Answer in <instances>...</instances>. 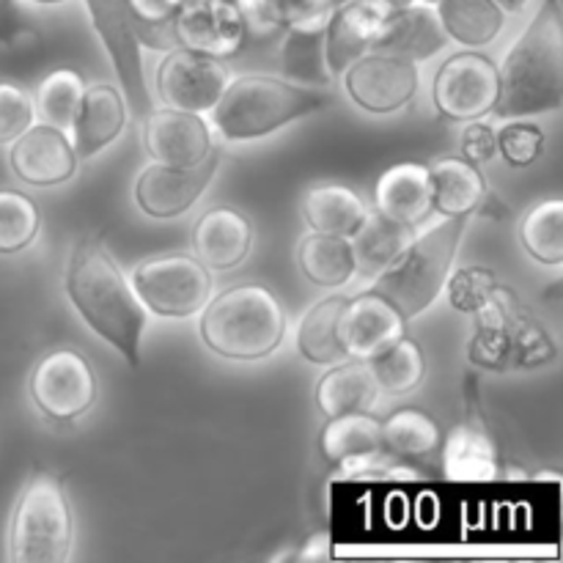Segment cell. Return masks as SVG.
I'll use <instances>...</instances> for the list:
<instances>
[{"label":"cell","instance_id":"cell-16","mask_svg":"<svg viewBox=\"0 0 563 563\" xmlns=\"http://www.w3.org/2000/svg\"><path fill=\"white\" fill-rule=\"evenodd\" d=\"M407 333V319L377 291L366 289L346 297L339 319V339L346 357L372 361L379 352L394 346Z\"/></svg>","mask_w":563,"mask_h":563},{"label":"cell","instance_id":"cell-40","mask_svg":"<svg viewBox=\"0 0 563 563\" xmlns=\"http://www.w3.org/2000/svg\"><path fill=\"white\" fill-rule=\"evenodd\" d=\"M498 275L487 267H462L449 275L443 289L449 291V302L460 313H476L478 308L487 306L493 291L498 289Z\"/></svg>","mask_w":563,"mask_h":563},{"label":"cell","instance_id":"cell-24","mask_svg":"<svg viewBox=\"0 0 563 563\" xmlns=\"http://www.w3.org/2000/svg\"><path fill=\"white\" fill-rule=\"evenodd\" d=\"M374 207L379 214L399 223L418 225L432 209V176L423 163H396L379 176L374 187Z\"/></svg>","mask_w":563,"mask_h":563},{"label":"cell","instance_id":"cell-13","mask_svg":"<svg viewBox=\"0 0 563 563\" xmlns=\"http://www.w3.org/2000/svg\"><path fill=\"white\" fill-rule=\"evenodd\" d=\"M471 341H467V361L484 372H511L517 368V341L526 319L531 317L520 302L515 289L498 284L487 306L478 308Z\"/></svg>","mask_w":563,"mask_h":563},{"label":"cell","instance_id":"cell-41","mask_svg":"<svg viewBox=\"0 0 563 563\" xmlns=\"http://www.w3.org/2000/svg\"><path fill=\"white\" fill-rule=\"evenodd\" d=\"M247 38L269 42L286 31V0H234Z\"/></svg>","mask_w":563,"mask_h":563},{"label":"cell","instance_id":"cell-37","mask_svg":"<svg viewBox=\"0 0 563 563\" xmlns=\"http://www.w3.org/2000/svg\"><path fill=\"white\" fill-rule=\"evenodd\" d=\"M86 82L75 69H55L38 82L36 99H33V113L38 115L42 124L69 130L75 121L77 108H80Z\"/></svg>","mask_w":563,"mask_h":563},{"label":"cell","instance_id":"cell-22","mask_svg":"<svg viewBox=\"0 0 563 563\" xmlns=\"http://www.w3.org/2000/svg\"><path fill=\"white\" fill-rule=\"evenodd\" d=\"M253 247V225L231 207H212L192 231V251L207 269H234Z\"/></svg>","mask_w":563,"mask_h":563},{"label":"cell","instance_id":"cell-25","mask_svg":"<svg viewBox=\"0 0 563 563\" xmlns=\"http://www.w3.org/2000/svg\"><path fill=\"white\" fill-rule=\"evenodd\" d=\"M432 176V209L443 218L473 214L487 198L482 168L465 157H438L429 163Z\"/></svg>","mask_w":563,"mask_h":563},{"label":"cell","instance_id":"cell-51","mask_svg":"<svg viewBox=\"0 0 563 563\" xmlns=\"http://www.w3.org/2000/svg\"><path fill=\"white\" fill-rule=\"evenodd\" d=\"M31 3H38V5H55V3H66V0H31Z\"/></svg>","mask_w":563,"mask_h":563},{"label":"cell","instance_id":"cell-43","mask_svg":"<svg viewBox=\"0 0 563 563\" xmlns=\"http://www.w3.org/2000/svg\"><path fill=\"white\" fill-rule=\"evenodd\" d=\"M33 99L22 86L11 80H0V146L20 137L33 124Z\"/></svg>","mask_w":563,"mask_h":563},{"label":"cell","instance_id":"cell-2","mask_svg":"<svg viewBox=\"0 0 563 563\" xmlns=\"http://www.w3.org/2000/svg\"><path fill=\"white\" fill-rule=\"evenodd\" d=\"M500 121L559 110L563 102V20L559 0H544L498 66Z\"/></svg>","mask_w":563,"mask_h":563},{"label":"cell","instance_id":"cell-30","mask_svg":"<svg viewBox=\"0 0 563 563\" xmlns=\"http://www.w3.org/2000/svg\"><path fill=\"white\" fill-rule=\"evenodd\" d=\"M412 236H416V225L399 223V220H390L379 212H368V218L363 220V225L350 240L357 258V269L363 275H379L410 245Z\"/></svg>","mask_w":563,"mask_h":563},{"label":"cell","instance_id":"cell-18","mask_svg":"<svg viewBox=\"0 0 563 563\" xmlns=\"http://www.w3.org/2000/svg\"><path fill=\"white\" fill-rule=\"evenodd\" d=\"M143 148L154 163L192 168L212 154V130L201 113L148 110L143 115Z\"/></svg>","mask_w":563,"mask_h":563},{"label":"cell","instance_id":"cell-11","mask_svg":"<svg viewBox=\"0 0 563 563\" xmlns=\"http://www.w3.org/2000/svg\"><path fill=\"white\" fill-rule=\"evenodd\" d=\"M86 9L99 42L108 49L115 77L124 88V102L143 121V115L152 110V99H148L146 77H143L141 42H137L130 3L126 0H86Z\"/></svg>","mask_w":563,"mask_h":563},{"label":"cell","instance_id":"cell-1","mask_svg":"<svg viewBox=\"0 0 563 563\" xmlns=\"http://www.w3.org/2000/svg\"><path fill=\"white\" fill-rule=\"evenodd\" d=\"M66 295L88 328L108 341L130 368L141 366L146 306L97 234H86L71 247Z\"/></svg>","mask_w":563,"mask_h":563},{"label":"cell","instance_id":"cell-38","mask_svg":"<svg viewBox=\"0 0 563 563\" xmlns=\"http://www.w3.org/2000/svg\"><path fill=\"white\" fill-rule=\"evenodd\" d=\"M42 229V214L33 198L16 190H0V256L25 251Z\"/></svg>","mask_w":563,"mask_h":563},{"label":"cell","instance_id":"cell-20","mask_svg":"<svg viewBox=\"0 0 563 563\" xmlns=\"http://www.w3.org/2000/svg\"><path fill=\"white\" fill-rule=\"evenodd\" d=\"M126 102L121 91L110 82H93L82 91L80 108H77L75 121H71V146H75L77 159H91L93 154L102 152L104 146L115 141L124 132Z\"/></svg>","mask_w":563,"mask_h":563},{"label":"cell","instance_id":"cell-31","mask_svg":"<svg viewBox=\"0 0 563 563\" xmlns=\"http://www.w3.org/2000/svg\"><path fill=\"white\" fill-rule=\"evenodd\" d=\"M280 71H284L280 77L300 82V86H328L333 77H330L328 58H324V27H286L284 44H280Z\"/></svg>","mask_w":563,"mask_h":563},{"label":"cell","instance_id":"cell-42","mask_svg":"<svg viewBox=\"0 0 563 563\" xmlns=\"http://www.w3.org/2000/svg\"><path fill=\"white\" fill-rule=\"evenodd\" d=\"M495 141H498V152L511 168H528V165L539 163L544 154V132L533 124H506L504 130L495 132Z\"/></svg>","mask_w":563,"mask_h":563},{"label":"cell","instance_id":"cell-29","mask_svg":"<svg viewBox=\"0 0 563 563\" xmlns=\"http://www.w3.org/2000/svg\"><path fill=\"white\" fill-rule=\"evenodd\" d=\"M297 264H300L302 275L322 289H339V286L350 284L357 273L352 242L346 236L317 234V231L297 245Z\"/></svg>","mask_w":563,"mask_h":563},{"label":"cell","instance_id":"cell-12","mask_svg":"<svg viewBox=\"0 0 563 563\" xmlns=\"http://www.w3.org/2000/svg\"><path fill=\"white\" fill-rule=\"evenodd\" d=\"M344 88L368 113L401 110L418 91V64L388 49H368L346 66Z\"/></svg>","mask_w":563,"mask_h":563},{"label":"cell","instance_id":"cell-49","mask_svg":"<svg viewBox=\"0 0 563 563\" xmlns=\"http://www.w3.org/2000/svg\"><path fill=\"white\" fill-rule=\"evenodd\" d=\"M385 5H388L390 11L394 9H401V5H410V3H416V0H383Z\"/></svg>","mask_w":563,"mask_h":563},{"label":"cell","instance_id":"cell-21","mask_svg":"<svg viewBox=\"0 0 563 563\" xmlns=\"http://www.w3.org/2000/svg\"><path fill=\"white\" fill-rule=\"evenodd\" d=\"M443 473L451 482H493L500 473L498 449L487 432L478 407H467V418L449 432L443 443Z\"/></svg>","mask_w":563,"mask_h":563},{"label":"cell","instance_id":"cell-35","mask_svg":"<svg viewBox=\"0 0 563 563\" xmlns=\"http://www.w3.org/2000/svg\"><path fill=\"white\" fill-rule=\"evenodd\" d=\"M368 366H372L379 388L396 396L412 394L427 377V357H423L421 344L407 333L394 346L372 357Z\"/></svg>","mask_w":563,"mask_h":563},{"label":"cell","instance_id":"cell-52","mask_svg":"<svg viewBox=\"0 0 563 563\" xmlns=\"http://www.w3.org/2000/svg\"><path fill=\"white\" fill-rule=\"evenodd\" d=\"M421 3H429V5H434V3H438V0H421Z\"/></svg>","mask_w":563,"mask_h":563},{"label":"cell","instance_id":"cell-46","mask_svg":"<svg viewBox=\"0 0 563 563\" xmlns=\"http://www.w3.org/2000/svg\"><path fill=\"white\" fill-rule=\"evenodd\" d=\"M27 31L16 0H0V44H14Z\"/></svg>","mask_w":563,"mask_h":563},{"label":"cell","instance_id":"cell-6","mask_svg":"<svg viewBox=\"0 0 563 563\" xmlns=\"http://www.w3.org/2000/svg\"><path fill=\"white\" fill-rule=\"evenodd\" d=\"M75 542V511L64 478L33 473L9 526L11 563H64Z\"/></svg>","mask_w":563,"mask_h":563},{"label":"cell","instance_id":"cell-28","mask_svg":"<svg viewBox=\"0 0 563 563\" xmlns=\"http://www.w3.org/2000/svg\"><path fill=\"white\" fill-rule=\"evenodd\" d=\"M434 11L449 38L473 49L493 44L506 25V11L495 0H438Z\"/></svg>","mask_w":563,"mask_h":563},{"label":"cell","instance_id":"cell-23","mask_svg":"<svg viewBox=\"0 0 563 563\" xmlns=\"http://www.w3.org/2000/svg\"><path fill=\"white\" fill-rule=\"evenodd\" d=\"M449 44V33L440 25V16L434 5L416 3L394 9L385 16L374 49H388V53L405 55L410 60H427Z\"/></svg>","mask_w":563,"mask_h":563},{"label":"cell","instance_id":"cell-17","mask_svg":"<svg viewBox=\"0 0 563 563\" xmlns=\"http://www.w3.org/2000/svg\"><path fill=\"white\" fill-rule=\"evenodd\" d=\"M77 154L71 137L49 124H31L11 141L9 165L20 181L31 187L64 185L75 176Z\"/></svg>","mask_w":563,"mask_h":563},{"label":"cell","instance_id":"cell-19","mask_svg":"<svg viewBox=\"0 0 563 563\" xmlns=\"http://www.w3.org/2000/svg\"><path fill=\"white\" fill-rule=\"evenodd\" d=\"M390 14L383 0H341L324 25V58L330 77H341L346 66L374 49L385 16Z\"/></svg>","mask_w":563,"mask_h":563},{"label":"cell","instance_id":"cell-47","mask_svg":"<svg viewBox=\"0 0 563 563\" xmlns=\"http://www.w3.org/2000/svg\"><path fill=\"white\" fill-rule=\"evenodd\" d=\"M330 555V537L328 533H317L306 542V548L297 550L295 561H322Z\"/></svg>","mask_w":563,"mask_h":563},{"label":"cell","instance_id":"cell-3","mask_svg":"<svg viewBox=\"0 0 563 563\" xmlns=\"http://www.w3.org/2000/svg\"><path fill=\"white\" fill-rule=\"evenodd\" d=\"M330 102L333 93L324 88L300 86L278 75H240L231 77L209 113L225 141H256Z\"/></svg>","mask_w":563,"mask_h":563},{"label":"cell","instance_id":"cell-34","mask_svg":"<svg viewBox=\"0 0 563 563\" xmlns=\"http://www.w3.org/2000/svg\"><path fill=\"white\" fill-rule=\"evenodd\" d=\"M520 242L528 256L548 267L563 264V201L548 198L526 212L520 223Z\"/></svg>","mask_w":563,"mask_h":563},{"label":"cell","instance_id":"cell-36","mask_svg":"<svg viewBox=\"0 0 563 563\" xmlns=\"http://www.w3.org/2000/svg\"><path fill=\"white\" fill-rule=\"evenodd\" d=\"M443 440L438 421L429 412L416 410V407H405L396 410L383 421V445L394 451L396 456H423L432 454Z\"/></svg>","mask_w":563,"mask_h":563},{"label":"cell","instance_id":"cell-26","mask_svg":"<svg viewBox=\"0 0 563 563\" xmlns=\"http://www.w3.org/2000/svg\"><path fill=\"white\" fill-rule=\"evenodd\" d=\"M302 218L317 234L352 240V234L368 218V209L366 201L352 187L322 181V185L308 187L306 196H302Z\"/></svg>","mask_w":563,"mask_h":563},{"label":"cell","instance_id":"cell-14","mask_svg":"<svg viewBox=\"0 0 563 563\" xmlns=\"http://www.w3.org/2000/svg\"><path fill=\"white\" fill-rule=\"evenodd\" d=\"M220 168V152L209 154L203 163L192 168H179V165L152 163L141 170L135 185V201L148 218L170 220L185 214L198 198L203 196L209 181L214 179Z\"/></svg>","mask_w":563,"mask_h":563},{"label":"cell","instance_id":"cell-50","mask_svg":"<svg viewBox=\"0 0 563 563\" xmlns=\"http://www.w3.org/2000/svg\"><path fill=\"white\" fill-rule=\"evenodd\" d=\"M539 482H550V484H559V473H553V471H548V473H539Z\"/></svg>","mask_w":563,"mask_h":563},{"label":"cell","instance_id":"cell-15","mask_svg":"<svg viewBox=\"0 0 563 563\" xmlns=\"http://www.w3.org/2000/svg\"><path fill=\"white\" fill-rule=\"evenodd\" d=\"M176 47L231 58L245 44L234 0H185L170 20Z\"/></svg>","mask_w":563,"mask_h":563},{"label":"cell","instance_id":"cell-44","mask_svg":"<svg viewBox=\"0 0 563 563\" xmlns=\"http://www.w3.org/2000/svg\"><path fill=\"white\" fill-rule=\"evenodd\" d=\"M462 154H465V159H471L476 165L493 159L498 154V141H495L493 126L471 121L465 126V132H462Z\"/></svg>","mask_w":563,"mask_h":563},{"label":"cell","instance_id":"cell-9","mask_svg":"<svg viewBox=\"0 0 563 563\" xmlns=\"http://www.w3.org/2000/svg\"><path fill=\"white\" fill-rule=\"evenodd\" d=\"M498 64L489 55L465 49L443 60L432 82V102L449 121H478L498 102Z\"/></svg>","mask_w":563,"mask_h":563},{"label":"cell","instance_id":"cell-39","mask_svg":"<svg viewBox=\"0 0 563 563\" xmlns=\"http://www.w3.org/2000/svg\"><path fill=\"white\" fill-rule=\"evenodd\" d=\"M335 471H339V478H346V482H421L427 478L421 467L410 465L405 456H396L385 445L366 454L346 456L335 465Z\"/></svg>","mask_w":563,"mask_h":563},{"label":"cell","instance_id":"cell-5","mask_svg":"<svg viewBox=\"0 0 563 563\" xmlns=\"http://www.w3.org/2000/svg\"><path fill=\"white\" fill-rule=\"evenodd\" d=\"M467 223L471 214H456L412 236L410 245L377 275L372 291L383 295L407 322L427 311L449 280Z\"/></svg>","mask_w":563,"mask_h":563},{"label":"cell","instance_id":"cell-32","mask_svg":"<svg viewBox=\"0 0 563 563\" xmlns=\"http://www.w3.org/2000/svg\"><path fill=\"white\" fill-rule=\"evenodd\" d=\"M344 302L346 297H328L302 317L300 330H297V352L306 361L317 363V366H333V363L346 361V350L339 339V319Z\"/></svg>","mask_w":563,"mask_h":563},{"label":"cell","instance_id":"cell-10","mask_svg":"<svg viewBox=\"0 0 563 563\" xmlns=\"http://www.w3.org/2000/svg\"><path fill=\"white\" fill-rule=\"evenodd\" d=\"M231 80L223 58L187 47L165 49L157 66V93L165 108L209 113Z\"/></svg>","mask_w":563,"mask_h":563},{"label":"cell","instance_id":"cell-27","mask_svg":"<svg viewBox=\"0 0 563 563\" xmlns=\"http://www.w3.org/2000/svg\"><path fill=\"white\" fill-rule=\"evenodd\" d=\"M377 390L379 385L368 361L346 357V361L333 363V368L322 374L317 383V407L324 418L368 410L377 399Z\"/></svg>","mask_w":563,"mask_h":563},{"label":"cell","instance_id":"cell-48","mask_svg":"<svg viewBox=\"0 0 563 563\" xmlns=\"http://www.w3.org/2000/svg\"><path fill=\"white\" fill-rule=\"evenodd\" d=\"M495 3H498L506 14H520V11H526L528 0H495Z\"/></svg>","mask_w":563,"mask_h":563},{"label":"cell","instance_id":"cell-45","mask_svg":"<svg viewBox=\"0 0 563 563\" xmlns=\"http://www.w3.org/2000/svg\"><path fill=\"white\" fill-rule=\"evenodd\" d=\"M135 25H168L185 0H126Z\"/></svg>","mask_w":563,"mask_h":563},{"label":"cell","instance_id":"cell-8","mask_svg":"<svg viewBox=\"0 0 563 563\" xmlns=\"http://www.w3.org/2000/svg\"><path fill=\"white\" fill-rule=\"evenodd\" d=\"M27 390L42 416L53 421H75L91 410L99 385L88 357L71 346H60L33 366Z\"/></svg>","mask_w":563,"mask_h":563},{"label":"cell","instance_id":"cell-33","mask_svg":"<svg viewBox=\"0 0 563 563\" xmlns=\"http://www.w3.org/2000/svg\"><path fill=\"white\" fill-rule=\"evenodd\" d=\"M322 456L330 465H339L341 460L366 451L383 449V421L368 410L344 412V416L328 418L322 427Z\"/></svg>","mask_w":563,"mask_h":563},{"label":"cell","instance_id":"cell-7","mask_svg":"<svg viewBox=\"0 0 563 563\" xmlns=\"http://www.w3.org/2000/svg\"><path fill=\"white\" fill-rule=\"evenodd\" d=\"M132 289L146 311L168 319H185L203 311L212 297V269L190 253L146 258L132 273Z\"/></svg>","mask_w":563,"mask_h":563},{"label":"cell","instance_id":"cell-4","mask_svg":"<svg viewBox=\"0 0 563 563\" xmlns=\"http://www.w3.org/2000/svg\"><path fill=\"white\" fill-rule=\"evenodd\" d=\"M201 339L214 355L229 361H262L273 355L286 335V311L278 295L262 284L225 289L203 306Z\"/></svg>","mask_w":563,"mask_h":563}]
</instances>
